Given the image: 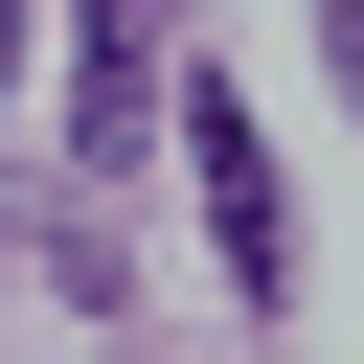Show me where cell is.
<instances>
[{"label": "cell", "mask_w": 364, "mask_h": 364, "mask_svg": "<svg viewBox=\"0 0 364 364\" xmlns=\"http://www.w3.org/2000/svg\"><path fill=\"white\" fill-rule=\"evenodd\" d=\"M159 136H182V159H205V250H228V296H250V318H273V296H296V205H273V136H250V91H228V68H205V91H182V114H159Z\"/></svg>", "instance_id": "cell-1"}, {"label": "cell", "mask_w": 364, "mask_h": 364, "mask_svg": "<svg viewBox=\"0 0 364 364\" xmlns=\"http://www.w3.org/2000/svg\"><path fill=\"white\" fill-rule=\"evenodd\" d=\"M159 136V0H91V46H68V159H136Z\"/></svg>", "instance_id": "cell-2"}, {"label": "cell", "mask_w": 364, "mask_h": 364, "mask_svg": "<svg viewBox=\"0 0 364 364\" xmlns=\"http://www.w3.org/2000/svg\"><path fill=\"white\" fill-rule=\"evenodd\" d=\"M318 68H341V91H364V0H341V23H318Z\"/></svg>", "instance_id": "cell-3"}, {"label": "cell", "mask_w": 364, "mask_h": 364, "mask_svg": "<svg viewBox=\"0 0 364 364\" xmlns=\"http://www.w3.org/2000/svg\"><path fill=\"white\" fill-rule=\"evenodd\" d=\"M0 91H23V0H0Z\"/></svg>", "instance_id": "cell-4"}]
</instances>
